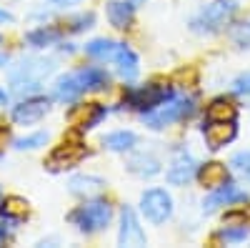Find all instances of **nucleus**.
<instances>
[{"label":"nucleus","mask_w":250,"mask_h":248,"mask_svg":"<svg viewBox=\"0 0 250 248\" xmlns=\"http://www.w3.org/2000/svg\"><path fill=\"white\" fill-rule=\"evenodd\" d=\"M190 113H193V100L175 98L170 103H165V106L158 108V111H148L145 113V123H148L150 128H165V126H170V123L190 115Z\"/></svg>","instance_id":"5"},{"label":"nucleus","mask_w":250,"mask_h":248,"mask_svg":"<svg viewBox=\"0 0 250 248\" xmlns=\"http://www.w3.org/2000/svg\"><path fill=\"white\" fill-rule=\"evenodd\" d=\"M118 243L120 246H145V233L140 228V223L133 213V208H123V216H120V236H118Z\"/></svg>","instance_id":"7"},{"label":"nucleus","mask_w":250,"mask_h":248,"mask_svg":"<svg viewBox=\"0 0 250 248\" xmlns=\"http://www.w3.org/2000/svg\"><path fill=\"white\" fill-rule=\"evenodd\" d=\"M140 208H143V216L150 223H165L173 213V198L163 188H150V191L143 193Z\"/></svg>","instance_id":"4"},{"label":"nucleus","mask_w":250,"mask_h":248,"mask_svg":"<svg viewBox=\"0 0 250 248\" xmlns=\"http://www.w3.org/2000/svg\"><path fill=\"white\" fill-rule=\"evenodd\" d=\"M5 236H8V231L3 228V225H0V243H3V241H5Z\"/></svg>","instance_id":"32"},{"label":"nucleus","mask_w":250,"mask_h":248,"mask_svg":"<svg viewBox=\"0 0 250 248\" xmlns=\"http://www.w3.org/2000/svg\"><path fill=\"white\" fill-rule=\"evenodd\" d=\"M133 10H135L133 3H123V0H113V3H108V18H110V23L115 28H120V30L133 23Z\"/></svg>","instance_id":"16"},{"label":"nucleus","mask_w":250,"mask_h":248,"mask_svg":"<svg viewBox=\"0 0 250 248\" xmlns=\"http://www.w3.org/2000/svg\"><path fill=\"white\" fill-rule=\"evenodd\" d=\"M235 221L250 223V205H245L243 211H235V213H228V216H225V223H235Z\"/></svg>","instance_id":"27"},{"label":"nucleus","mask_w":250,"mask_h":248,"mask_svg":"<svg viewBox=\"0 0 250 248\" xmlns=\"http://www.w3.org/2000/svg\"><path fill=\"white\" fill-rule=\"evenodd\" d=\"M118 48H120V43H113V40L100 38V40H93V43L85 45V53L93 55V58H100V60H113Z\"/></svg>","instance_id":"21"},{"label":"nucleus","mask_w":250,"mask_h":248,"mask_svg":"<svg viewBox=\"0 0 250 248\" xmlns=\"http://www.w3.org/2000/svg\"><path fill=\"white\" fill-rule=\"evenodd\" d=\"M198 178H200V183L205 185V188H218V185H223L225 180H228V168L223 163H205L203 168H200V173H198Z\"/></svg>","instance_id":"15"},{"label":"nucleus","mask_w":250,"mask_h":248,"mask_svg":"<svg viewBox=\"0 0 250 248\" xmlns=\"http://www.w3.org/2000/svg\"><path fill=\"white\" fill-rule=\"evenodd\" d=\"M103 115H105V108L103 106H98V103H83V106H75L70 111L68 120L75 128H93L103 120Z\"/></svg>","instance_id":"10"},{"label":"nucleus","mask_w":250,"mask_h":248,"mask_svg":"<svg viewBox=\"0 0 250 248\" xmlns=\"http://www.w3.org/2000/svg\"><path fill=\"white\" fill-rule=\"evenodd\" d=\"M48 140V135L45 133H35V135H28V138H20L18 143H15V146L18 148H38V146H43V143Z\"/></svg>","instance_id":"24"},{"label":"nucleus","mask_w":250,"mask_h":248,"mask_svg":"<svg viewBox=\"0 0 250 248\" xmlns=\"http://www.w3.org/2000/svg\"><path fill=\"white\" fill-rule=\"evenodd\" d=\"M233 165H235L240 173L250 176V153H238V156H233Z\"/></svg>","instance_id":"25"},{"label":"nucleus","mask_w":250,"mask_h":248,"mask_svg":"<svg viewBox=\"0 0 250 248\" xmlns=\"http://www.w3.org/2000/svg\"><path fill=\"white\" fill-rule=\"evenodd\" d=\"M235 115H238V108L228 98H215L208 106V118L210 120H235Z\"/></svg>","instance_id":"20"},{"label":"nucleus","mask_w":250,"mask_h":248,"mask_svg":"<svg viewBox=\"0 0 250 248\" xmlns=\"http://www.w3.org/2000/svg\"><path fill=\"white\" fill-rule=\"evenodd\" d=\"M85 146H80V143H62V146H58L50 158H48V168L50 171H65V168H73V165H78L83 158H85Z\"/></svg>","instance_id":"6"},{"label":"nucleus","mask_w":250,"mask_h":248,"mask_svg":"<svg viewBox=\"0 0 250 248\" xmlns=\"http://www.w3.org/2000/svg\"><path fill=\"white\" fill-rule=\"evenodd\" d=\"M235 90H238V93H248V95H250V75H240V78L235 80Z\"/></svg>","instance_id":"28"},{"label":"nucleus","mask_w":250,"mask_h":248,"mask_svg":"<svg viewBox=\"0 0 250 248\" xmlns=\"http://www.w3.org/2000/svg\"><path fill=\"white\" fill-rule=\"evenodd\" d=\"M108 83V75L105 70L100 68H88V70H80V73H73L68 78H62L58 83V90H55V98L68 103V100H75L80 93H85L90 88H100Z\"/></svg>","instance_id":"1"},{"label":"nucleus","mask_w":250,"mask_h":248,"mask_svg":"<svg viewBox=\"0 0 250 248\" xmlns=\"http://www.w3.org/2000/svg\"><path fill=\"white\" fill-rule=\"evenodd\" d=\"M235 0H215V3L208 5L198 18H193V30L198 33H218L223 30L235 15Z\"/></svg>","instance_id":"2"},{"label":"nucleus","mask_w":250,"mask_h":248,"mask_svg":"<svg viewBox=\"0 0 250 248\" xmlns=\"http://www.w3.org/2000/svg\"><path fill=\"white\" fill-rule=\"evenodd\" d=\"M233 40H235L240 48H250V18L233 28Z\"/></svg>","instance_id":"23"},{"label":"nucleus","mask_w":250,"mask_h":248,"mask_svg":"<svg viewBox=\"0 0 250 248\" xmlns=\"http://www.w3.org/2000/svg\"><path fill=\"white\" fill-rule=\"evenodd\" d=\"M248 201V193L245 191H240L238 185H223V188L218 191V193H213L210 198H208L205 203H203V208L210 213V211H215V208H220V205H230V203H245Z\"/></svg>","instance_id":"13"},{"label":"nucleus","mask_w":250,"mask_h":248,"mask_svg":"<svg viewBox=\"0 0 250 248\" xmlns=\"http://www.w3.org/2000/svg\"><path fill=\"white\" fill-rule=\"evenodd\" d=\"M245 228H225L223 233H220V238L223 241H233V243H240V241H245Z\"/></svg>","instance_id":"26"},{"label":"nucleus","mask_w":250,"mask_h":248,"mask_svg":"<svg viewBox=\"0 0 250 248\" xmlns=\"http://www.w3.org/2000/svg\"><path fill=\"white\" fill-rule=\"evenodd\" d=\"M8 140H10V131H8V128H0V153L5 151V146H8Z\"/></svg>","instance_id":"29"},{"label":"nucleus","mask_w":250,"mask_h":248,"mask_svg":"<svg viewBox=\"0 0 250 248\" xmlns=\"http://www.w3.org/2000/svg\"><path fill=\"white\" fill-rule=\"evenodd\" d=\"M110 205L108 203H103V201H93L88 205H80V208L70 216L73 223L78 225L80 231H85V233H93V231H100V228H105V225L110 223Z\"/></svg>","instance_id":"3"},{"label":"nucleus","mask_w":250,"mask_h":248,"mask_svg":"<svg viewBox=\"0 0 250 248\" xmlns=\"http://www.w3.org/2000/svg\"><path fill=\"white\" fill-rule=\"evenodd\" d=\"M70 191L75 196H85V198H93V196H100L105 191V180H100L95 176H75L70 180Z\"/></svg>","instance_id":"14"},{"label":"nucleus","mask_w":250,"mask_h":248,"mask_svg":"<svg viewBox=\"0 0 250 248\" xmlns=\"http://www.w3.org/2000/svg\"><path fill=\"white\" fill-rule=\"evenodd\" d=\"M135 133H130V131H118V133H110V135H105V146L110 148V151H130L133 146H135Z\"/></svg>","instance_id":"22"},{"label":"nucleus","mask_w":250,"mask_h":248,"mask_svg":"<svg viewBox=\"0 0 250 248\" xmlns=\"http://www.w3.org/2000/svg\"><path fill=\"white\" fill-rule=\"evenodd\" d=\"M28 201L25 198H18V196H8L3 203H0V213L10 221H23L28 218Z\"/></svg>","instance_id":"19"},{"label":"nucleus","mask_w":250,"mask_h":248,"mask_svg":"<svg viewBox=\"0 0 250 248\" xmlns=\"http://www.w3.org/2000/svg\"><path fill=\"white\" fill-rule=\"evenodd\" d=\"M113 60L118 63V70H120L123 78H128V80H130V78L138 75V58H135V53H133L128 45H120Z\"/></svg>","instance_id":"18"},{"label":"nucleus","mask_w":250,"mask_h":248,"mask_svg":"<svg viewBox=\"0 0 250 248\" xmlns=\"http://www.w3.org/2000/svg\"><path fill=\"white\" fill-rule=\"evenodd\" d=\"M170 95V90L165 88V86H158V83H150V86H145V88H140V90H135L133 93V98H130V103L135 108H140V111H153L155 106H160V103Z\"/></svg>","instance_id":"8"},{"label":"nucleus","mask_w":250,"mask_h":248,"mask_svg":"<svg viewBox=\"0 0 250 248\" xmlns=\"http://www.w3.org/2000/svg\"><path fill=\"white\" fill-rule=\"evenodd\" d=\"M195 171H198L195 158L193 156H185V153H178L175 160H173V165L168 168V180L173 185H185L188 180L195 176Z\"/></svg>","instance_id":"12"},{"label":"nucleus","mask_w":250,"mask_h":248,"mask_svg":"<svg viewBox=\"0 0 250 248\" xmlns=\"http://www.w3.org/2000/svg\"><path fill=\"white\" fill-rule=\"evenodd\" d=\"M128 171L135 173V176L150 178V176H155V173L160 171V163H158V158L150 156V153H138V156H133V158L128 160Z\"/></svg>","instance_id":"17"},{"label":"nucleus","mask_w":250,"mask_h":248,"mask_svg":"<svg viewBox=\"0 0 250 248\" xmlns=\"http://www.w3.org/2000/svg\"><path fill=\"white\" fill-rule=\"evenodd\" d=\"M235 138V126L233 120H210V126L205 128V140L213 151L223 148L225 143H230Z\"/></svg>","instance_id":"11"},{"label":"nucleus","mask_w":250,"mask_h":248,"mask_svg":"<svg viewBox=\"0 0 250 248\" xmlns=\"http://www.w3.org/2000/svg\"><path fill=\"white\" fill-rule=\"evenodd\" d=\"M53 3H55V5H78L80 0H53Z\"/></svg>","instance_id":"30"},{"label":"nucleus","mask_w":250,"mask_h":248,"mask_svg":"<svg viewBox=\"0 0 250 248\" xmlns=\"http://www.w3.org/2000/svg\"><path fill=\"white\" fill-rule=\"evenodd\" d=\"M45 113H48V100L45 98H30V100H23L20 106H15L13 120L20 123V126H30V123H38Z\"/></svg>","instance_id":"9"},{"label":"nucleus","mask_w":250,"mask_h":248,"mask_svg":"<svg viewBox=\"0 0 250 248\" xmlns=\"http://www.w3.org/2000/svg\"><path fill=\"white\" fill-rule=\"evenodd\" d=\"M0 20L5 23V20H13V15H10V13H5V10H0Z\"/></svg>","instance_id":"31"}]
</instances>
